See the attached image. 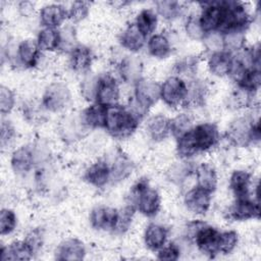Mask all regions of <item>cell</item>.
Returning <instances> with one entry per match:
<instances>
[{
    "label": "cell",
    "mask_w": 261,
    "mask_h": 261,
    "mask_svg": "<svg viewBox=\"0 0 261 261\" xmlns=\"http://www.w3.org/2000/svg\"><path fill=\"white\" fill-rule=\"evenodd\" d=\"M141 118L128 107L117 104L107 106L104 128L116 139H126L138 128Z\"/></svg>",
    "instance_id": "6da1fadb"
},
{
    "label": "cell",
    "mask_w": 261,
    "mask_h": 261,
    "mask_svg": "<svg viewBox=\"0 0 261 261\" xmlns=\"http://www.w3.org/2000/svg\"><path fill=\"white\" fill-rule=\"evenodd\" d=\"M130 200L136 210L146 217L158 214L161 208V197L158 191L152 188L146 178L139 179L130 190Z\"/></svg>",
    "instance_id": "7a4b0ae2"
},
{
    "label": "cell",
    "mask_w": 261,
    "mask_h": 261,
    "mask_svg": "<svg viewBox=\"0 0 261 261\" xmlns=\"http://www.w3.org/2000/svg\"><path fill=\"white\" fill-rule=\"evenodd\" d=\"M160 99V84L151 79L142 77L134 85V96L127 106L141 119Z\"/></svg>",
    "instance_id": "3957f363"
},
{
    "label": "cell",
    "mask_w": 261,
    "mask_h": 261,
    "mask_svg": "<svg viewBox=\"0 0 261 261\" xmlns=\"http://www.w3.org/2000/svg\"><path fill=\"white\" fill-rule=\"evenodd\" d=\"M190 239L194 241L199 251L208 257H215L218 254V239L220 231L206 224L203 221H192L187 228Z\"/></svg>",
    "instance_id": "277c9868"
},
{
    "label": "cell",
    "mask_w": 261,
    "mask_h": 261,
    "mask_svg": "<svg viewBox=\"0 0 261 261\" xmlns=\"http://www.w3.org/2000/svg\"><path fill=\"white\" fill-rule=\"evenodd\" d=\"M225 12L220 33L246 32L252 22V16L244 3L237 1H224Z\"/></svg>",
    "instance_id": "5b68a950"
},
{
    "label": "cell",
    "mask_w": 261,
    "mask_h": 261,
    "mask_svg": "<svg viewBox=\"0 0 261 261\" xmlns=\"http://www.w3.org/2000/svg\"><path fill=\"white\" fill-rule=\"evenodd\" d=\"M71 102V93L67 85L61 82L49 84L42 95L41 106L49 112H60Z\"/></svg>",
    "instance_id": "8992f818"
},
{
    "label": "cell",
    "mask_w": 261,
    "mask_h": 261,
    "mask_svg": "<svg viewBox=\"0 0 261 261\" xmlns=\"http://www.w3.org/2000/svg\"><path fill=\"white\" fill-rule=\"evenodd\" d=\"M188 93V83L178 75L168 76L160 85V99L171 108L184 106Z\"/></svg>",
    "instance_id": "52a82bcc"
},
{
    "label": "cell",
    "mask_w": 261,
    "mask_h": 261,
    "mask_svg": "<svg viewBox=\"0 0 261 261\" xmlns=\"http://www.w3.org/2000/svg\"><path fill=\"white\" fill-rule=\"evenodd\" d=\"M258 119L244 115L234 118L226 130L227 140L237 147H247L254 144L253 126Z\"/></svg>",
    "instance_id": "ba28073f"
},
{
    "label": "cell",
    "mask_w": 261,
    "mask_h": 261,
    "mask_svg": "<svg viewBox=\"0 0 261 261\" xmlns=\"http://www.w3.org/2000/svg\"><path fill=\"white\" fill-rule=\"evenodd\" d=\"M198 153L208 152L217 146L220 134L217 125L213 122H201L190 130Z\"/></svg>",
    "instance_id": "9c48e42d"
},
{
    "label": "cell",
    "mask_w": 261,
    "mask_h": 261,
    "mask_svg": "<svg viewBox=\"0 0 261 261\" xmlns=\"http://www.w3.org/2000/svg\"><path fill=\"white\" fill-rule=\"evenodd\" d=\"M202 10L199 14V20L204 32H219L224 18V1L201 3Z\"/></svg>",
    "instance_id": "30bf717a"
},
{
    "label": "cell",
    "mask_w": 261,
    "mask_h": 261,
    "mask_svg": "<svg viewBox=\"0 0 261 261\" xmlns=\"http://www.w3.org/2000/svg\"><path fill=\"white\" fill-rule=\"evenodd\" d=\"M42 50L40 49L37 40L24 39L20 41L16 47L13 54L8 55L16 61V65L22 66L23 68H34L36 67L41 59Z\"/></svg>",
    "instance_id": "8fae6325"
},
{
    "label": "cell",
    "mask_w": 261,
    "mask_h": 261,
    "mask_svg": "<svg viewBox=\"0 0 261 261\" xmlns=\"http://www.w3.org/2000/svg\"><path fill=\"white\" fill-rule=\"evenodd\" d=\"M119 97L120 88L116 79L109 73L99 75L95 102L103 106H111L117 104Z\"/></svg>",
    "instance_id": "7c38bea8"
},
{
    "label": "cell",
    "mask_w": 261,
    "mask_h": 261,
    "mask_svg": "<svg viewBox=\"0 0 261 261\" xmlns=\"http://www.w3.org/2000/svg\"><path fill=\"white\" fill-rule=\"evenodd\" d=\"M227 214L228 218L236 221H246L253 218H259V200L251 199L250 197L236 198V201L229 207Z\"/></svg>",
    "instance_id": "4fadbf2b"
},
{
    "label": "cell",
    "mask_w": 261,
    "mask_h": 261,
    "mask_svg": "<svg viewBox=\"0 0 261 261\" xmlns=\"http://www.w3.org/2000/svg\"><path fill=\"white\" fill-rule=\"evenodd\" d=\"M211 199L210 193L195 187L186 193L184 203L190 212L196 215H205L210 209Z\"/></svg>",
    "instance_id": "5bb4252c"
},
{
    "label": "cell",
    "mask_w": 261,
    "mask_h": 261,
    "mask_svg": "<svg viewBox=\"0 0 261 261\" xmlns=\"http://www.w3.org/2000/svg\"><path fill=\"white\" fill-rule=\"evenodd\" d=\"M36 162V152L28 145H23L15 149L10 158V165L12 170L17 175L28 174Z\"/></svg>",
    "instance_id": "9a60e30c"
},
{
    "label": "cell",
    "mask_w": 261,
    "mask_h": 261,
    "mask_svg": "<svg viewBox=\"0 0 261 261\" xmlns=\"http://www.w3.org/2000/svg\"><path fill=\"white\" fill-rule=\"evenodd\" d=\"M84 180L97 189L104 188L111 181L109 163L105 160H97L92 163L84 172Z\"/></svg>",
    "instance_id": "2e32d148"
},
{
    "label": "cell",
    "mask_w": 261,
    "mask_h": 261,
    "mask_svg": "<svg viewBox=\"0 0 261 261\" xmlns=\"http://www.w3.org/2000/svg\"><path fill=\"white\" fill-rule=\"evenodd\" d=\"M68 18L67 9L60 3L44 5L39 12L40 23L43 28L57 29Z\"/></svg>",
    "instance_id": "e0dca14e"
},
{
    "label": "cell",
    "mask_w": 261,
    "mask_h": 261,
    "mask_svg": "<svg viewBox=\"0 0 261 261\" xmlns=\"http://www.w3.org/2000/svg\"><path fill=\"white\" fill-rule=\"evenodd\" d=\"M86 256V247L75 238L63 240L56 248L55 259L59 261H81Z\"/></svg>",
    "instance_id": "ac0fdd59"
},
{
    "label": "cell",
    "mask_w": 261,
    "mask_h": 261,
    "mask_svg": "<svg viewBox=\"0 0 261 261\" xmlns=\"http://www.w3.org/2000/svg\"><path fill=\"white\" fill-rule=\"evenodd\" d=\"M93 60L94 54L86 45L79 44L69 52L68 64L74 72L84 74L88 73L93 64Z\"/></svg>",
    "instance_id": "d6986e66"
},
{
    "label": "cell",
    "mask_w": 261,
    "mask_h": 261,
    "mask_svg": "<svg viewBox=\"0 0 261 261\" xmlns=\"http://www.w3.org/2000/svg\"><path fill=\"white\" fill-rule=\"evenodd\" d=\"M196 187L212 194L215 192L218 185L217 171L210 163L203 162L195 168Z\"/></svg>",
    "instance_id": "ffe728a7"
},
{
    "label": "cell",
    "mask_w": 261,
    "mask_h": 261,
    "mask_svg": "<svg viewBox=\"0 0 261 261\" xmlns=\"http://www.w3.org/2000/svg\"><path fill=\"white\" fill-rule=\"evenodd\" d=\"M117 209L109 206H97L90 213V223L97 230H112Z\"/></svg>",
    "instance_id": "44dd1931"
},
{
    "label": "cell",
    "mask_w": 261,
    "mask_h": 261,
    "mask_svg": "<svg viewBox=\"0 0 261 261\" xmlns=\"http://www.w3.org/2000/svg\"><path fill=\"white\" fill-rule=\"evenodd\" d=\"M146 132L152 141H164L170 135V118L161 113L152 115L146 122Z\"/></svg>",
    "instance_id": "7402d4cb"
},
{
    "label": "cell",
    "mask_w": 261,
    "mask_h": 261,
    "mask_svg": "<svg viewBox=\"0 0 261 261\" xmlns=\"http://www.w3.org/2000/svg\"><path fill=\"white\" fill-rule=\"evenodd\" d=\"M147 41V37L139 30L135 22L127 24L119 36V43L125 50L136 53L142 50Z\"/></svg>",
    "instance_id": "603a6c76"
},
{
    "label": "cell",
    "mask_w": 261,
    "mask_h": 261,
    "mask_svg": "<svg viewBox=\"0 0 261 261\" xmlns=\"http://www.w3.org/2000/svg\"><path fill=\"white\" fill-rule=\"evenodd\" d=\"M233 62V55L222 50L211 53L208 61L207 66L209 71L218 77H223L229 75Z\"/></svg>",
    "instance_id": "cb8c5ba5"
},
{
    "label": "cell",
    "mask_w": 261,
    "mask_h": 261,
    "mask_svg": "<svg viewBox=\"0 0 261 261\" xmlns=\"http://www.w3.org/2000/svg\"><path fill=\"white\" fill-rule=\"evenodd\" d=\"M118 72L121 80L135 85L142 79L143 62L137 56H125L118 64Z\"/></svg>",
    "instance_id": "d4e9b609"
},
{
    "label": "cell",
    "mask_w": 261,
    "mask_h": 261,
    "mask_svg": "<svg viewBox=\"0 0 261 261\" xmlns=\"http://www.w3.org/2000/svg\"><path fill=\"white\" fill-rule=\"evenodd\" d=\"M107 106L93 103L85 108L81 114V120L86 128H104Z\"/></svg>",
    "instance_id": "484cf974"
},
{
    "label": "cell",
    "mask_w": 261,
    "mask_h": 261,
    "mask_svg": "<svg viewBox=\"0 0 261 261\" xmlns=\"http://www.w3.org/2000/svg\"><path fill=\"white\" fill-rule=\"evenodd\" d=\"M168 229L162 224L151 222L149 223L144 231V243L145 246L153 251L157 252L162 248L167 241Z\"/></svg>",
    "instance_id": "4316f807"
},
{
    "label": "cell",
    "mask_w": 261,
    "mask_h": 261,
    "mask_svg": "<svg viewBox=\"0 0 261 261\" xmlns=\"http://www.w3.org/2000/svg\"><path fill=\"white\" fill-rule=\"evenodd\" d=\"M34 257V253L23 241H14L7 246H1L0 261L14 260H30Z\"/></svg>",
    "instance_id": "83f0119b"
},
{
    "label": "cell",
    "mask_w": 261,
    "mask_h": 261,
    "mask_svg": "<svg viewBox=\"0 0 261 261\" xmlns=\"http://www.w3.org/2000/svg\"><path fill=\"white\" fill-rule=\"evenodd\" d=\"M252 185V174L245 169H237L229 176V189L236 198L249 197Z\"/></svg>",
    "instance_id": "f1b7e54d"
},
{
    "label": "cell",
    "mask_w": 261,
    "mask_h": 261,
    "mask_svg": "<svg viewBox=\"0 0 261 261\" xmlns=\"http://www.w3.org/2000/svg\"><path fill=\"white\" fill-rule=\"evenodd\" d=\"M109 165L111 170V181L113 182L124 180L132 174L134 170V163L129 157L121 151L116 153L112 163Z\"/></svg>",
    "instance_id": "f546056e"
},
{
    "label": "cell",
    "mask_w": 261,
    "mask_h": 261,
    "mask_svg": "<svg viewBox=\"0 0 261 261\" xmlns=\"http://www.w3.org/2000/svg\"><path fill=\"white\" fill-rule=\"evenodd\" d=\"M208 95V87L204 81L193 80L188 84V93L184 106L190 108L201 107L204 105Z\"/></svg>",
    "instance_id": "4dcf8cb0"
},
{
    "label": "cell",
    "mask_w": 261,
    "mask_h": 261,
    "mask_svg": "<svg viewBox=\"0 0 261 261\" xmlns=\"http://www.w3.org/2000/svg\"><path fill=\"white\" fill-rule=\"evenodd\" d=\"M147 49L151 56L158 59L167 58L172 51L169 38L163 33H157L150 36L147 41Z\"/></svg>",
    "instance_id": "1f68e13d"
},
{
    "label": "cell",
    "mask_w": 261,
    "mask_h": 261,
    "mask_svg": "<svg viewBox=\"0 0 261 261\" xmlns=\"http://www.w3.org/2000/svg\"><path fill=\"white\" fill-rule=\"evenodd\" d=\"M37 43L42 51L52 52L60 49V30L53 28H42L37 37Z\"/></svg>",
    "instance_id": "d6a6232c"
},
{
    "label": "cell",
    "mask_w": 261,
    "mask_h": 261,
    "mask_svg": "<svg viewBox=\"0 0 261 261\" xmlns=\"http://www.w3.org/2000/svg\"><path fill=\"white\" fill-rule=\"evenodd\" d=\"M139 30L145 37H150L154 34L158 24V15L155 10L150 8H144L139 11L134 21Z\"/></svg>",
    "instance_id": "836d02e7"
},
{
    "label": "cell",
    "mask_w": 261,
    "mask_h": 261,
    "mask_svg": "<svg viewBox=\"0 0 261 261\" xmlns=\"http://www.w3.org/2000/svg\"><path fill=\"white\" fill-rule=\"evenodd\" d=\"M135 213H136V207L133 204H128L120 208L119 210H117L115 221L111 231L115 234L125 233L133 224Z\"/></svg>",
    "instance_id": "e575fe53"
},
{
    "label": "cell",
    "mask_w": 261,
    "mask_h": 261,
    "mask_svg": "<svg viewBox=\"0 0 261 261\" xmlns=\"http://www.w3.org/2000/svg\"><path fill=\"white\" fill-rule=\"evenodd\" d=\"M157 15H160L164 20L172 21L176 19L182 12L181 3L172 0H161L155 2Z\"/></svg>",
    "instance_id": "d590c367"
},
{
    "label": "cell",
    "mask_w": 261,
    "mask_h": 261,
    "mask_svg": "<svg viewBox=\"0 0 261 261\" xmlns=\"http://www.w3.org/2000/svg\"><path fill=\"white\" fill-rule=\"evenodd\" d=\"M194 171L195 168L190 162H176L167 170V178L174 185H181Z\"/></svg>",
    "instance_id": "8d00e7d4"
},
{
    "label": "cell",
    "mask_w": 261,
    "mask_h": 261,
    "mask_svg": "<svg viewBox=\"0 0 261 261\" xmlns=\"http://www.w3.org/2000/svg\"><path fill=\"white\" fill-rule=\"evenodd\" d=\"M238 88H242L249 92L255 93L259 90L261 84L260 69L248 68L242 76L236 82Z\"/></svg>",
    "instance_id": "74e56055"
},
{
    "label": "cell",
    "mask_w": 261,
    "mask_h": 261,
    "mask_svg": "<svg viewBox=\"0 0 261 261\" xmlns=\"http://www.w3.org/2000/svg\"><path fill=\"white\" fill-rule=\"evenodd\" d=\"M245 33L244 32H227L222 34L223 50L233 54L243 50L245 46Z\"/></svg>",
    "instance_id": "f35d334b"
},
{
    "label": "cell",
    "mask_w": 261,
    "mask_h": 261,
    "mask_svg": "<svg viewBox=\"0 0 261 261\" xmlns=\"http://www.w3.org/2000/svg\"><path fill=\"white\" fill-rule=\"evenodd\" d=\"M193 126V118L189 113L182 112L170 118V134L175 139L188 133Z\"/></svg>",
    "instance_id": "ab89813d"
},
{
    "label": "cell",
    "mask_w": 261,
    "mask_h": 261,
    "mask_svg": "<svg viewBox=\"0 0 261 261\" xmlns=\"http://www.w3.org/2000/svg\"><path fill=\"white\" fill-rule=\"evenodd\" d=\"M254 93L238 88L228 97V105L233 109H244L253 104Z\"/></svg>",
    "instance_id": "60d3db41"
},
{
    "label": "cell",
    "mask_w": 261,
    "mask_h": 261,
    "mask_svg": "<svg viewBox=\"0 0 261 261\" xmlns=\"http://www.w3.org/2000/svg\"><path fill=\"white\" fill-rule=\"evenodd\" d=\"M239 233L236 230L220 231L218 239V253L230 254L238 246Z\"/></svg>",
    "instance_id": "b9f144b4"
},
{
    "label": "cell",
    "mask_w": 261,
    "mask_h": 261,
    "mask_svg": "<svg viewBox=\"0 0 261 261\" xmlns=\"http://www.w3.org/2000/svg\"><path fill=\"white\" fill-rule=\"evenodd\" d=\"M198 63H199V61H198L197 57L186 56L185 58L178 60L175 63V66H174L175 71H176L175 75H178L181 79H184V76L193 77L197 71Z\"/></svg>",
    "instance_id": "7bdbcfd3"
},
{
    "label": "cell",
    "mask_w": 261,
    "mask_h": 261,
    "mask_svg": "<svg viewBox=\"0 0 261 261\" xmlns=\"http://www.w3.org/2000/svg\"><path fill=\"white\" fill-rule=\"evenodd\" d=\"M17 225V216L12 209L3 208L0 212V233L2 237L14 231Z\"/></svg>",
    "instance_id": "ee69618b"
},
{
    "label": "cell",
    "mask_w": 261,
    "mask_h": 261,
    "mask_svg": "<svg viewBox=\"0 0 261 261\" xmlns=\"http://www.w3.org/2000/svg\"><path fill=\"white\" fill-rule=\"evenodd\" d=\"M90 3L85 1H75L73 2L69 9H67L68 19L73 22L77 23L86 19L90 13Z\"/></svg>",
    "instance_id": "f6af8a7d"
},
{
    "label": "cell",
    "mask_w": 261,
    "mask_h": 261,
    "mask_svg": "<svg viewBox=\"0 0 261 261\" xmlns=\"http://www.w3.org/2000/svg\"><path fill=\"white\" fill-rule=\"evenodd\" d=\"M185 32L191 38L195 41H202L206 35L204 30L201 27L199 15L192 14L188 16L186 22H185Z\"/></svg>",
    "instance_id": "bcb514c9"
},
{
    "label": "cell",
    "mask_w": 261,
    "mask_h": 261,
    "mask_svg": "<svg viewBox=\"0 0 261 261\" xmlns=\"http://www.w3.org/2000/svg\"><path fill=\"white\" fill-rule=\"evenodd\" d=\"M98 80H99V75H95L90 72L86 73V76L81 83V93L86 100L95 101Z\"/></svg>",
    "instance_id": "7dc6e473"
},
{
    "label": "cell",
    "mask_w": 261,
    "mask_h": 261,
    "mask_svg": "<svg viewBox=\"0 0 261 261\" xmlns=\"http://www.w3.org/2000/svg\"><path fill=\"white\" fill-rule=\"evenodd\" d=\"M15 105V95L6 86L0 87V112L2 116L9 114Z\"/></svg>",
    "instance_id": "c3c4849f"
},
{
    "label": "cell",
    "mask_w": 261,
    "mask_h": 261,
    "mask_svg": "<svg viewBox=\"0 0 261 261\" xmlns=\"http://www.w3.org/2000/svg\"><path fill=\"white\" fill-rule=\"evenodd\" d=\"M60 37H61V44L60 49L63 51H67L68 53L79 44H76V36L75 30L72 25H65L63 29L60 30Z\"/></svg>",
    "instance_id": "681fc988"
},
{
    "label": "cell",
    "mask_w": 261,
    "mask_h": 261,
    "mask_svg": "<svg viewBox=\"0 0 261 261\" xmlns=\"http://www.w3.org/2000/svg\"><path fill=\"white\" fill-rule=\"evenodd\" d=\"M202 41L207 50H209L211 53L223 50L222 34L220 32L207 33Z\"/></svg>",
    "instance_id": "f907efd6"
},
{
    "label": "cell",
    "mask_w": 261,
    "mask_h": 261,
    "mask_svg": "<svg viewBox=\"0 0 261 261\" xmlns=\"http://www.w3.org/2000/svg\"><path fill=\"white\" fill-rule=\"evenodd\" d=\"M180 256V249L179 247L174 244L170 243L168 245H164L157 251V259L159 260H168V261H175Z\"/></svg>",
    "instance_id": "816d5d0a"
},
{
    "label": "cell",
    "mask_w": 261,
    "mask_h": 261,
    "mask_svg": "<svg viewBox=\"0 0 261 261\" xmlns=\"http://www.w3.org/2000/svg\"><path fill=\"white\" fill-rule=\"evenodd\" d=\"M24 241L27 242V244L29 245V247L33 251L34 255L37 254L40 251V249L42 248L43 243H44V234H43L42 229H40V228L32 229L27 234Z\"/></svg>",
    "instance_id": "f5cc1de1"
},
{
    "label": "cell",
    "mask_w": 261,
    "mask_h": 261,
    "mask_svg": "<svg viewBox=\"0 0 261 261\" xmlns=\"http://www.w3.org/2000/svg\"><path fill=\"white\" fill-rule=\"evenodd\" d=\"M15 128L9 120H2L1 123V147L2 149L7 148L14 141Z\"/></svg>",
    "instance_id": "db71d44e"
},
{
    "label": "cell",
    "mask_w": 261,
    "mask_h": 261,
    "mask_svg": "<svg viewBox=\"0 0 261 261\" xmlns=\"http://www.w3.org/2000/svg\"><path fill=\"white\" fill-rule=\"evenodd\" d=\"M34 4L29 1H22L18 3V10L22 15H29L34 11Z\"/></svg>",
    "instance_id": "11a10c76"
}]
</instances>
